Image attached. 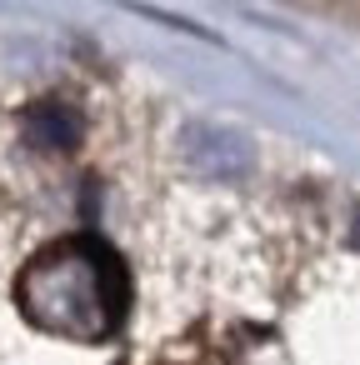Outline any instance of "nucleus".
Returning a JSON list of instances; mask_svg holds the SVG:
<instances>
[{"mask_svg":"<svg viewBox=\"0 0 360 365\" xmlns=\"http://www.w3.org/2000/svg\"><path fill=\"white\" fill-rule=\"evenodd\" d=\"M16 300L26 320L61 340H106L125 320V265L96 235H66L46 245L16 280Z\"/></svg>","mask_w":360,"mask_h":365,"instance_id":"1","label":"nucleus"},{"mask_svg":"<svg viewBox=\"0 0 360 365\" xmlns=\"http://www.w3.org/2000/svg\"><path fill=\"white\" fill-rule=\"evenodd\" d=\"M180 155L205 180H240L250 170V145L235 130H225V125H200V120L185 125L180 130Z\"/></svg>","mask_w":360,"mask_h":365,"instance_id":"2","label":"nucleus"},{"mask_svg":"<svg viewBox=\"0 0 360 365\" xmlns=\"http://www.w3.org/2000/svg\"><path fill=\"white\" fill-rule=\"evenodd\" d=\"M26 140L41 145V150H76L81 140V115L61 101H46L26 115Z\"/></svg>","mask_w":360,"mask_h":365,"instance_id":"3","label":"nucleus"}]
</instances>
